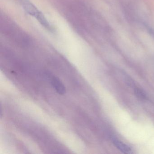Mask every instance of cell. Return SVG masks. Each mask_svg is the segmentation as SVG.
Masks as SVG:
<instances>
[{"mask_svg": "<svg viewBox=\"0 0 154 154\" xmlns=\"http://www.w3.org/2000/svg\"><path fill=\"white\" fill-rule=\"evenodd\" d=\"M112 141L114 146L122 153L127 154H131L133 153L131 149L122 141L115 138H112Z\"/></svg>", "mask_w": 154, "mask_h": 154, "instance_id": "obj_4", "label": "cell"}, {"mask_svg": "<svg viewBox=\"0 0 154 154\" xmlns=\"http://www.w3.org/2000/svg\"><path fill=\"white\" fill-rule=\"evenodd\" d=\"M51 78V84L52 86L56 91L57 92L61 95L65 94L66 92V90L64 85L63 84L62 82L57 77L55 76H53Z\"/></svg>", "mask_w": 154, "mask_h": 154, "instance_id": "obj_3", "label": "cell"}, {"mask_svg": "<svg viewBox=\"0 0 154 154\" xmlns=\"http://www.w3.org/2000/svg\"><path fill=\"white\" fill-rule=\"evenodd\" d=\"M1 29L3 34L12 41L21 45H26L29 42V38L17 25L8 18L1 17Z\"/></svg>", "mask_w": 154, "mask_h": 154, "instance_id": "obj_1", "label": "cell"}, {"mask_svg": "<svg viewBox=\"0 0 154 154\" xmlns=\"http://www.w3.org/2000/svg\"><path fill=\"white\" fill-rule=\"evenodd\" d=\"M22 7L29 15L35 18L46 29L52 32L53 27L43 13L39 10L33 3L29 1L25 0L22 2Z\"/></svg>", "mask_w": 154, "mask_h": 154, "instance_id": "obj_2", "label": "cell"}, {"mask_svg": "<svg viewBox=\"0 0 154 154\" xmlns=\"http://www.w3.org/2000/svg\"><path fill=\"white\" fill-rule=\"evenodd\" d=\"M135 93L137 97L140 99H144L146 98V95L145 93L139 88H136L135 89Z\"/></svg>", "mask_w": 154, "mask_h": 154, "instance_id": "obj_5", "label": "cell"}]
</instances>
